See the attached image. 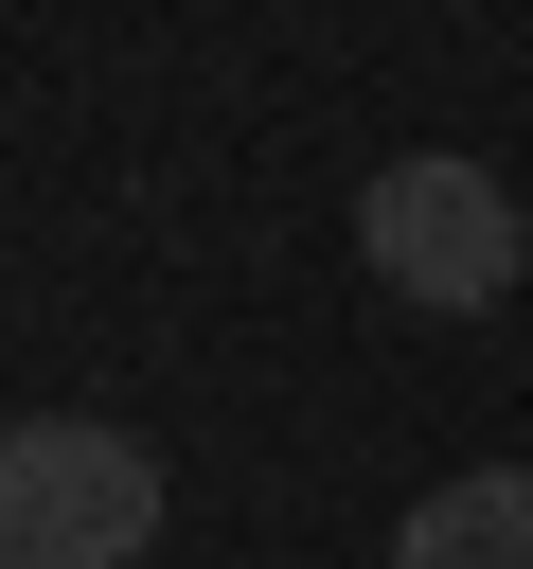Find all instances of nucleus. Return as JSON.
Segmentation results:
<instances>
[{
    "label": "nucleus",
    "instance_id": "1",
    "mask_svg": "<svg viewBox=\"0 0 533 569\" xmlns=\"http://www.w3.org/2000/svg\"><path fill=\"white\" fill-rule=\"evenodd\" d=\"M355 267H373L391 302H426V320H480V302H515V267H533V231H515V178H480V160H444V142L373 160V196H355Z\"/></svg>",
    "mask_w": 533,
    "mask_h": 569
},
{
    "label": "nucleus",
    "instance_id": "2",
    "mask_svg": "<svg viewBox=\"0 0 533 569\" xmlns=\"http://www.w3.org/2000/svg\"><path fill=\"white\" fill-rule=\"evenodd\" d=\"M160 551V462L89 409L0 427V569H142Z\"/></svg>",
    "mask_w": 533,
    "mask_h": 569
},
{
    "label": "nucleus",
    "instance_id": "3",
    "mask_svg": "<svg viewBox=\"0 0 533 569\" xmlns=\"http://www.w3.org/2000/svg\"><path fill=\"white\" fill-rule=\"evenodd\" d=\"M391 569H533V462H462L391 516Z\"/></svg>",
    "mask_w": 533,
    "mask_h": 569
}]
</instances>
